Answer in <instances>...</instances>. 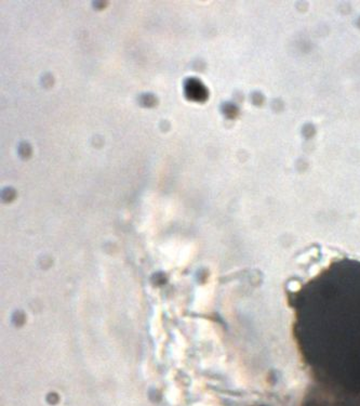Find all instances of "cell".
<instances>
[{
    "mask_svg": "<svg viewBox=\"0 0 360 406\" xmlns=\"http://www.w3.org/2000/svg\"><path fill=\"white\" fill-rule=\"evenodd\" d=\"M186 91H187V96L193 100H203L204 96H206L204 87L199 83V81L194 79H190L187 81Z\"/></svg>",
    "mask_w": 360,
    "mask_h": 406,
    "instance_id": "6da1fadb",
    "label": "cell"
}]
</instances>
